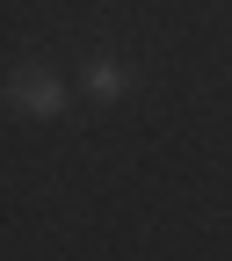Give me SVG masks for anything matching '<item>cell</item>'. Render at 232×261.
I'll return each mask as SVG.
<instances>
[{
    "mask_svg": "<svg viewBox=\"0 0 232 261\" xmlns=\"http://www.w3.org/2000/svg\"><path fill=\"white\" fill-rule=\"evenodd\" d=\"M8 94H15V109H29V116H58L65 109V87L51 73H37V65H22V73L8 80Z\"/></svg>",
    "mask_w": 232,
    "mask_h": 261,
    "instance_id": "cell-1",
    "label": "cell"
},
{
    "mask_svg": "<svg viewBox=\"0 0 232 261\" xmlns=\"http://www.w3.org/2000/svg\"><path fill=\"white\" fill-rule=\"evenodd\" d=\"M123 87H131V73H123L116 58H94L87 65V94H123Z\"/></svg>",
    "mask_w": 232,
    "mask_h": 261,
    "instance_id": "cell-2",
    "label": "cell"
}]
</instances>
